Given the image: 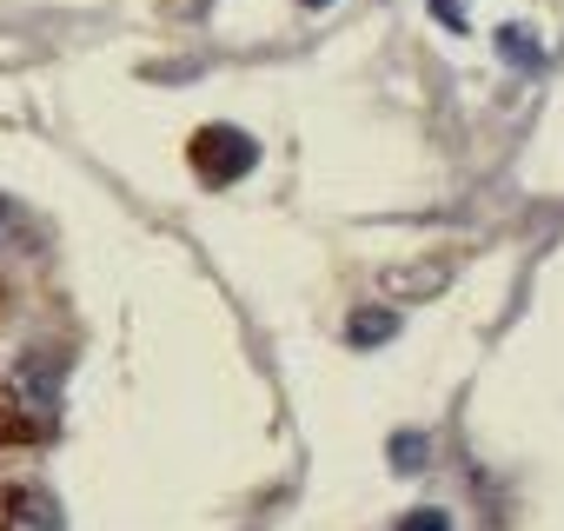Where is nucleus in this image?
Listing matches in <instances>:
<instances>
[{"instance_id": "obj_1", "label": "nucleus", "mask_w": 564, "mask_h": 531, "mask_svg": "<svg viewBox=\"0 0 564 531\" xmlns=\"http://www.w3.org/2000/svg\"><path fill=\"white\" fill-rule=\"evenodd\" d=\"M186 160H193V173L206 186H232V180H246L259 166V140L239 133V127H199L193 147H186Z\"/></svg>"}, {"instance_id": "obj_6", "label": "nucleus", "mask_w": 564, "mask_h": 531, "mask_svg": "<svg viewBox=\"0 0 564 531\" xmlns=\"http://www.w3.org/2000/svg\"><path fill=\"white\" fill-rule=\"evenodd\" d=\"M425 465H432V438H425V432H399V438H392V472H399V478H419Z\"/></svg>"}, {"instance_id": "obj_5", "label": "nucleus", "mask_w": 564, "mask_h": 531, "mask_svg": "<svg viewBox=\"0 0 564 531\" xmlns=\"http://www.w3.org/2000/svg\"><path fill=\"white\" fill-rule=\"evenodd\" d=\"M392 333H399V313H372V306H366V313H352V333H346V339H352L359 353H372V346H386Z\"/></svg>"}, {"instance_id": "obj_7", "label": "nucleus", "mask_w": 564, "mask_h": 531, "mask_svg": "<svg viewBox=\"0 0 564 531\" xmlns=\"http://www.w3.org/2000/svg\"><path fill=\"white\" fill-rule=\"evenodd\" d=\"M392 531H452V511H438V505H412Z\"/></svg>"}, {"instance_id": "obj_4", "label": "nucleus", "mask_w": 564, "mask_h": 531, "mask_svg": "<svg viewBox=\"0 0 564 531\" xmlns=\"http://www.w3.org/2000/svg\"><path fill=\"white\" fill-rule=\"evenodd\" d=\"M47 432V419L21 399V386H0V445H34Z\"/></svg>"}, {"instance_id": "obj_8", "label": "nucleus", "mask_w": 564, "mask_h": 531, "mask_svg": "<svg viewBox=\"0 0 564 531\" xmlns=\"http://www.w3.org/2000/svg\"><path fill=\"white\" fill-rule=\"evenodd\" d=\"M432 14H438V28H445V34H465V14H458V0H432Z\"/></svg>"}, {"instance_id": "obj_3", "label": "nucleus", "mask_w": 564, "mask_h": 531, "mask_svg": "<svg viewBox=\"0 0 564 531\" xmlns=\"http://www.w3.org/2000/svg\"><path fill=\"white\" fill-rule=\"evenodd\" d=\"M491 47H498V61L518 67V74H544V67H551V47H544L524 21H505V28L491 34Z\"/></svg>"}, {"instance_id": "obj_9", "label": "nucleus", "mask_w": 564, "mask_h": 531, "mask_svg": "<svg viewBox=\"0 0 564 531\" xmlns=\"http://www.w3.org/2000/svg\"><path fill=\"white\" fill-rule=\"evenodd\" d=\"M306 8H319V0H306Z\"/></svg>"}, {"instance_id": "obj_2", "label": "nucleus", "mask_w": 564, "mask_h": 531, "mask_svg": "<svg viewBox=\"0 0 564 531\" xmlns=\"http://www.w3.org/2000/svg\"><path fill=\"white\" fill-rule=\"evenodd\" d=\"M0 531H67V511L47 485H0Z\"/></svg>"}]
</instances>
